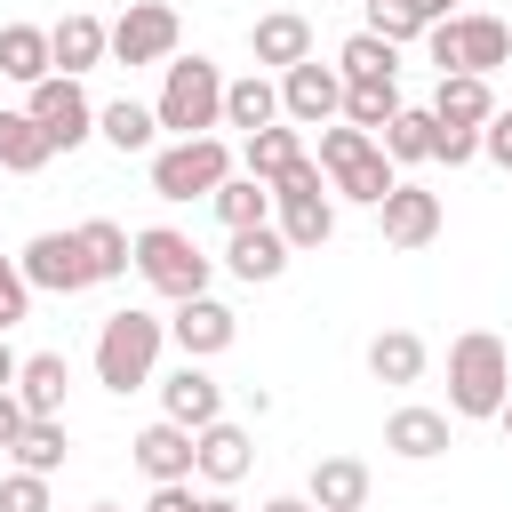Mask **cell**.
I'll return each mask as SVG.
<instances>
[{"label": "cell", "mask_w": 512, "mask_h": 512, "mask_svg": "<svg viewBox=\"0 0 512 512\" xmlns=\"http://www.w3.org/2000/svg\"><path fill=\"white\" fill-rule=\"evenodd\" d=\"M16 368H24V360L8 352V328H0V392H16Z\"/></svg>", "instance_id": "ee69618b"}, {"label": "cell", "mask_w": 512, "mask_h": 512, "mask_svg": "<svg viewBox=\"0 0 512 512\" xmlns=\"http://www.w3.org/2000/svg\"><path fill=\"white\" fill-rule=\"evenodd\" d=\"M376 216H384V248H432L440 240V192H424V184H392V200Z\"/></svg>", "instance_id": "9a60e30c"}, {"label": "cell", "mask_w": 512, "mask_h": 512, "mask_svg": "<svg viewBox=\"0 0 512 512\" xmlns=\"http://www.w3.org/2000/svg\"><path fill=\"white\" fill-rule=\"evenodd\" d=\"M264 512H312V504H304V496H272Z\"/></svg>", "instance_id": "7dc6e473"}, {"label": "cell", "mask_w": 512, "mask_h": 512, "mask_svg": "<svg viewBox=\"0 0 512 512\" xmlns=\"http://www.w3.org/2000/svg\"><path fill=\"white\" fill-rule=\"evenodd\" d=\"M168 336H176V352H184V360H216V352H232L240 320H232V304H216V296H192V304H176Z\"/></svg>", "instance_id": "5bb4252c"}, {"label": "cell", "mask_w": 512, "mask_h": 512, "mask_svg": "<svg viewBox=\"0 0 512 512\" xmlns=\"http://www.w3.org/2000/svg\"><path fill=\"white\" fill-rule=\"evenodd\" d=\"M48 160H56L48 128H40L32 112H0V168H8V176H32V168H48Z\"/></svg>", "instance_id": "83f0119b"}, {"label": "cell", "mask_w": 512, "mask_h": 512, "mask_svg": "<svg viewBox=\"0 0 512 512\" xmlns=\"http://www.w3.org/2000/svg\"><path fill=\"white\" fill-rule=\"evenodd\" d=\"M400 120V80H344V128L384 136Z\"/></svg>", "instance_id": "f1b7e54d"}, {"label": "cell", "mask_w": 512, "mask_h": 512, "mask_svg": "<svg viewBox=\"0 0 512 512\" xmlns=\"http://www.w3.org/2000/svg\"><path fill=\"white\" fill-rule=\"evenodd\" d=\"M88 512H120V504H88Z\"/></svg>", "instance_id": "681fc988"}, {"label": "cell", "mask_w": 512, "mask_h": 512, "mask_svg": "<svg viewBox=\"0 0 512 512\" xmlns=\"http://www.w3.org/2000/svg\"><path fill=\"white\" fill-rule=\"evenodd\" d=\"M248 48H256V64L296 72V64H312V24H304V16H288V8H272V16H256Z\"/></svg>", "instance_id": "7402d4cb"}, {"label": "cell", "mask_w": 512, "mask_h": 512, "mask_svg": "<svg viewBox=\"0 0 512 512\" xmlns=\"http://www.w3.org/2000/svg\"><path fill=\"white\" fill-rule=\"evenodd\" d=\"M448 8H456V0H416V16H424V24H448Z\"/></svg>", "instance_id": "f6af8a7d"}, {"label": "cell", "mask_w": 512, "mask_h": 512, "mask_svg": "<svg viewBox=\"0 0 512 512\" xmlns=\"http://www.w3.org/2000/svg\"><path fill=\"white\" fill-rule=\"evenodd\" d=\"M152 112H160V128H176V144L224 128V72L208 56H168V80H160Z\"/></svg>", "instance_id": "3957f363"}, {"label": "cell", "mask_w": 512, "mask_h": 512, "mask_svg": "<svg viewBox=\"0 0 512 512\" xmlns=\"http://www.w3.org/2000/svg\"><path fill=\"white\" fill-rule=\"evenodd\" d=\"M224 128H240V136H256V128H280V88H272L264 72H248V80H224Z\"/></svg>", "instance_id": "d4e9b609"}, {"label": "cell", "mask_w": 512, "mask_h": 512, "mask_svg": "<svg viewBox=\"0 0 512 512\" xmlns=\"http://www.w3.org/2000/svg\"><path fill=\"white\" fill-rule=\"evenodd\" d=\"M160 344H168V320L144 312V304H120V312L96 328V384H104V392H136V384H152Z\"/></svg>", "instance_id": "6da1fadb"}, {"label": "cell", "mask_w": 512, "mask_h": 512, "mask_svg": "<svg viewBox=\"0 0 512 512\" xmlns=\"http://www.w3.org/2000/svg\"><path fill=\"white\" fill-rule=\"evenodd\" d=\"M496 424H504V432H512V400H504V416H496Z\"/></svg>", "instance_id": "c3c4849f"}, {"label": "cell", "mask_w": 512, "mask_h": 512, "mask_svg": "<svg viewBox=\"0 0 512 512\" xmlns=\"http://www.w3.org/2000/svg\"><path fill=\"white\" fill-rule=\"evenodd\" d=\"M160 416H168V424H184V432H208V424L224 416V384H216L200 360H184V368H168V376H160Z\"/></svg>", "instance_id": "4fadbf2b"}, {"label": "cell", "mask_w": 512, "mask_h": 512, "mask_svg": "<svg viewBox=\"0 0 512 512\" xmlns=\"http://www.w3.org/2000/svg\"><path fill=\"white\" fill-rule=\"evenodd\" d=\"M480 152H488L496 168H512V104H496V120L480 128Z\"/></svg>", "instance_id": "60d3db41"}, {"label": "cell", "mask_w": 512, "mask_h": 512, "mask_svg": "<svg viewBox=\"0 0 512 512\" xmlns=\"http://www.w3.org/2000/svg\"><path fill=\"white\" fill-rule=\"evenodd\" d=\"M48 48H56V72H64V80H80L88 64H104V56H112V24H96L88 8H72L64 24H48Z\"/></svg>", "instance_id": "e0dca14e"}, {"label": "cell", "mask_w": 512, "mask_h": 512, "mask_svg": "<svg viewBox=\"0 0 512 512\" xmlns=\"http://www.w3.org/2000/svg\"><path fill=\"white\" fill-rule=\"evenodd\" d=\"M296 160H312L296 128H256V136H248V176H256V184H280Z\"/></svg>", "instance_id": "1f68e13d"}, {"label": "cell", "mask_w": 512, "mask_h": 512, "mask_svg": "<svg viewBox=\"0 0 512 512\" xmlns=\"http://www.w3.org/2000/svg\"><path fill=\"white\" fill-rule=\"evenodd\" d=\"M344 112V72H328V64H296V72H280V120H296V128H328Z\"/></svg>", "instance_id": "7c38bea8"}, {"label": "cell", "mask_w": 512, "mask_h": 512, "mask_svg": "<svg viewBox=\"0 0 512 512\" xmlns=\"http://www.w3.org/2000/svg\"><path fill=\"white\" fill-rule=\"evenodd\" d=\"M192 440H200V464H192V472H200L208 488H240V480H248L256 448H248V432H240V424H224V416H216V424H208V432H192Z\"/></svg>", "instance_id": "ac0fdd59"}, {"label": "cell", "mask_w": 512, "mask_h": 512, "mask_svg": "<svg viewBox=\"0 0 512 512\" xmlns=\"http://www.w3.org/2000/svg\"><path fill=\"white\" fill-rule=\"evenodd\" d=\"M16 264H24V280H32V288H56V296H80V288H96L80 232H40V240H32Z\"/></svg>", "instance_id": "8fae6325"}, {"label": "cell", "mask_w": 512, "mask_h": 512, "mask_svg": "<svg viewBox=\"0 0 512 512\" xmlns=\"http://www.w3.org/2000/svg\"><path fill=\"white\" fill-rule=\"evenodd\" d=\"M0 512H48V480L40 472H8L0 480Z\"/></svg>", "instance_id": "74e56055"}, {"label": "cell", "mask_w": 512, "mask_h": 512, "mask_svg": "<svg viewBox=\"0 0 512 512\" xmlns=\"http://www.w3.org/2000/svg\"><path fill=\"white\" fill-rule=\"evenodd\" d=\"M136 272H144V288H160V296H176V304L208 296V256H200L176 224H144V232H136Z\"/></svg>", "instance_id": "ba28073f"}, {"label": "cell", "mask_w": 512, "mask_h": 512, "mask_svg": "<svg viewBox=\"0 0 512 512\" xmlns=\"http://www.w3.org/2000/svg\"><path fill=\"white\" fill-rule=\"evenodd\" d=\"M432 128H440V120H432V104H424V112H416V104H400V120H392L376 144H384V160H432Z\"/></svg>", "instance_id": "d590c367"}, {"label": "cell", "mask_w": 512, "mask_h": 512, "mask_svg": "<svg viewBox=\"0 0 512 512\" xmlns=\"http://www.w3.org/2000/svg\"><path fill=\"white\" fill-rule=\"evenodd\" d=\"M424 56L440 64V80L448 72H512V32H504V16H448V24H432L424 32Z\"/></svg>", "instance_id": "5b68a950"}, {"label": "cell", "mask_w": 512, "mask_h": 512, "mask_svg": "<svg viewBox=\"0 0 512 512\" xmlns=\"http://www.w3.org/2000/svg\"><path fill=\"white\" fill-rule=\"evenodd\" d=\"M504 400H512V352H504V336H488V328L456 336L448 344V408L456 416H504Z\"/></svg>", "instance_id": "7a4b0ae2"}, {"label": "cell", "mask_w": 512, "mask_h": 512, "mask_svg": "<svg viewBox=\"0 0 512 512\" xmlns=\"http://www.w3.org/2000/svg\"><path fill=\"white\" fill-rule=\"evenodd\" d=\"M480 152V128H432V160H448V168H464Z\"/></svg>", "instance_id": "ab89813d"}, {"label": "cell", "mask_w": 512, "mask_h": 512, "mask_svg": "<svg viewBox=\"0 0 512 512\" xmlns=\"http://www.w3.org/2000/svg\"><path fill=\"white\" fill-rule=\"evenodd\" d=\"M96 136H104L112 152H152V136H160V112H152V104H136V96H120V104H96Z\"/></svg>", "instance_id": "4316f807"}, {"label": "cell", "mask_w": 512, "mask_h": 512, "mask_svg": "<svg viewBox=\"0 0 512 512\" xmlns=\"http://www.w3.org/2000/svg\"><path fill=\"white\" fill-rule=\"evenodd\" d=\"M288 256H296V248L280 240V224H248V232H232V248H224L232 280H248V288H256V280H280Z\"/></svg>", "instance_id": "ffe728a7"}, {"label": "cell", "mask_w": 512, "mask_h": 512, "mask_svg": "<svg viewBox=\"0 0 512 512\" xmlns=\"http://www.w3.org/2000/svg\"><path fill=\"white\" fill-rule=\"evenodd\" d=\"M368 32H376V40H392V48H400V40H424V32H432V24H424V16H416V0H368Z\"/></svg>", "instance_id": "8d00e7d4"}, {"label": "cell", "mask_w": 512, "mask_h": 512, "mask_svg": "<svg viewBox=\"0 0 512 512\" xmlns=\"http://www.w3.org/2000/svg\"><path fill=\"white\" fill-rule=\"evenodd\" d=\"M32 416H24V400L16 392H0V448H16V432H24Z\"/></svg>", "instance_id": "7bdbcfd3"}, {"label": "cell", "mask_w": 512, "mask_h": 512, "mask_svg": "<svg viewBox=\"0 0 512 512\" xmlns=\"http://www.w3.org/2000/svg\"><path fill=\"white\" fill-rule=\"evenodd\" d=\"M384 448L408 456V464H432V456H448V416L440 408H392L384 416Z\"/></svg>", "instance_id": "44dd1931"}, {"label": "cell", "mask_w": 512, "mask_h": 512, "mask_svg": "<svg viewBox=\"0 0 512 512\" xmlns=\"http://www.w3.org/2000/svg\"><path fill=\"white\" fill-rule=\"evenodd\" d=\"M56 72V48H48V32L40 24H0V80H24V88H40Z\"/></svg>", "instance_id": "cb8c5ba5"}, {"label": "cell", "mask_w": 512, "mask_h": 512, "mask_svg": "<svg viewBox=\"0 0 512 512\" xmlns=\"http://www.w3.org/2000/svg\"><path fill=\"white\" fill-rule=\"evenodd\" d=\"M368 376H376V384H416V376H424V336H416V328H384V336L368 344Z\"/></svg>", "instance_id": "4dcf8cb0"}, {"label": "cell", "mask_w": 512, "mask_h": 512, "mask_svg": "<svg viewBox=\"0 0 512 512\" xmlns=\"http://www.w3.org/2000/svg\"><path fill=\"white\" fill-rule=\"evenodd\" d=\"M200 512H240V504H232V496L216 488V496H200Z\"/></svg>", "instance_id": "bcb514c9"}, {"label": "cell", "mask_w": 512, "mask_h": 512, "mask_svg": "<svg viewBox=\"0 0 512 512\" xmlns=\"http://www.w3.org/2000/svg\"><path fill=\"white\" fill-rule=\"evenodd\" d=\"M80 248H88V272H96V280H120V272L136 264V240H128L112 216H88V224H80Z\"/></svg>", "instance_id": "d6a6232c"}, {"label": "cell", "mask_w": 512, "mask_h": 512, "mask_svg": "<svg viewBox=\"0 0 512 512\" xmlns=\"http://www.w3.org/2000/svg\"><path fill=\"white\" fill-rule=\"evenodd\" d=\"M216 216H224V232H248V224H264L272 216V184H256L248 168H232L224 184H216V200H208Z\"/></svg>", "instance_id": "f546056e"}, {"label": "cell", "mask_w": 512, "mask_h": 512, "mask_svg": "<svg viewBox=\"0 0 512 512\" xmlns=\"http://www.w3.org/2000/svg\"><path fill=\"white\" fill-rule=\"evenodd\" d=\"M336 72H344V80H392V72H400V48H392V40H376V32L360 24V32L336 48Z\"/></svg>", "instance_id": "e575fe53"}, {"label": "cell", "mask_w": 512, "mask_h": 512, "mask_svg": "<svg viewBox=\"0 0 512 512\" xmlns=\"http://www.w3.org/2000/svg\"><path fill=\"white\" fill-rule=\"evenodd\" d=\"M368 488H376V480H368V464H360V456H320V464H312L304 504H312V512H360V504H368Z\"/></svg>", "instance_id": "d6986e66"}, {"label": "cell", "mask_w": 512, "mask_h": 512, "mask_svg": "<svg viewBox=\"0 0 512 512\" xmlns=\"http://www.w3.org/2000/svg\"><path fill=\"white\" fill-rule=\"evenodd\" d=\"M64 448H72V440H64V416H32L8 456H16V472H40V480H48V472L64 464Z\"/></svg>", "instance_id": "836d02e7"}, {"label": "cell", "mask_w": 512, "mask_h": 512, "mask_svg": "<svg viewBox=\"0 0 512 512\" xmlns=\"http://www.w3.org/2000/svg\"><path fill=\"white\" fill-rule=\"evenodd\" d=\"M176 8L168 0H128V16L112 24V64H168L176 56Z\"/></svg>", "instance_id": "9c48e42d"}, {"label": "cell", "mask_w": 512, "mask_h": 512, "mask_svg": "<svg viewBox=\"0 0 512 512\" xmlns=\"http://www.w3.org/2000/svg\"><path fill=\"white\" fill-rule=\"evenodd\" d=\"M232 176V144L224 136H184L152 152V192L160 200H216V184Z\"/></svg>", "instance_id": "8992f818"}, {"label": "cell", "mask_w": 512, "mask_h": 512, "mask_svg": "<svg viewBox=\"0 0 512 512\" xmlns=\"http://www.w3.org/2000/svg\"><path fill=\"white\" fill-rule=\"evenodd\" d=\"M40 128H48V144L56 152H72V144H88L96 136V104H88V88L80 80H64V72H48L40 88H32V104H24Z\"/></svg>", "instance_id": "30bf717a"}, {"label": "cell", "mask_w": 512, "mask_h": 512, "mask_svg": "<svg viewBox=\"0 0 512 512\" xmlns=\"http://www.w3.org/2000/svg\"><path fill=\"white\" fill-rule=\"evenodd\" d=\"M272 208H280V240L296 248V256H312V248H328V232H336V208H328V184H320V160H296L280 184H272Z\"/></svg>", "instance_id": "52a82bcc"}, {"label": "cell", "mask_w": 512, "mask_h": 512, "mask_svg": "<svg viewBox=\"0 0 512 512\" xmlns=\"http://www.w3.org/2000/svg\"><path fill=\"white\" fill-rule=\"evenodd\" d=\"M136 464L152 472V488H168V480H192V464H200V440H192L184 424H168V416H160V424H144V432H136Z\"/></svg>", "instance_id": "2e32d148"}, {"label": "cell", "mask_w": 512, "mask_h": 512, "mask_svg": "<svg viewBox=\"0 0 512 512\" xmlns=\"http://www.w3.org/2000/svg\"><path fill=\"white\" fill-rule=\"evenodd\" d=\"M64 384H72L64 352H32V360L16 368V400H24V416H64Z\"/></svg>", "instance_id": "484cf974"}, {"label": "cell", "mask_w": 512, "mask_h": 512, "mask_svg": "<svg viewBox=\"0 0 512 512\" xmlns=\"http://www.w3.org/2000/svg\"><path fill=\"white\" fill-rule=\"evenodd\" d=\"M320 176H328V192H344L360 208H384L392 184H400L392 160H384V144L368 128H320Z\"/></svg>", "instance_id": "277c9868"}, {"label": "cell", "mask_w": 512, "mask_h": 512, "mask_svg": "<svg viewBox=\"0 0 512 512\" xmlns=\"http://www.w3.org/2000/svg\"><path fill=\"white\" fill-rule=\"evenodd\" d=\"M24 312H32V280H24V264L0 256V328H16Z\"/></svg>", "instance_id": "f35d334b"}, {"label": "cell", "mask_w": 512, "mask_h": 512, "mask_svg": "<svg viewBox=\"0 0 512 512\" xmlns=\"http://www.w3.org/2000/svg\"><path fill=\"white\" fill-rule=\"evenodd\" d=\"M144 512H200V496H192V480H168V488H152Z\"/></svg>", "instance_id": "b9f144b4"}, {"label": "cell", "mask_w": 512, "mask_h": 512, "mask_svg": "<svg viewBox=\"0 0 512 512\" xmlns=\"http://www.w3.org/2000/svg\"><path fill=\"white\" fill-rule=\"evenodd\" d=\"M432 120H440V128H488V120H496L488 80H480V72H448L440 96H432Z\"/></svg>", "instance_id": "603a6c76"}]
</instances>
